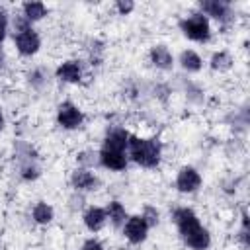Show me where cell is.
<instances>
[{
  "mask_svg": "<svg viewBox=\"0 0 250 250\" xmlns=\"http://www.w3.org/2000/svg\"><path fill=\"white\" fill-rule=\"evenodd\" d=\"M55 76L64 82V84H80L82 78H84V66L80 61L76 59H68V61H62L57 70H55Z\"/></svg>",
  "mask_w": 250,
  "mask_h": 250,
  "instance_id": "52a82bcc",
  "label": "cell"
},
{
  "mask_svg": "<svg viewBox=\"0 0 250 250\" xmlns=\"http://www.w3.org/2000/svg\"><path fill=\"white\" fill-rule=\"evenodd\" d=\"M148 61L158 70H170L174 66V55L166 45H154L148 51Z\"/></svg>",
  "mask_w": 250,
  "mask_h": 250,
  "instance_id": "4fadbf2b",
  "label": "cell"
},
{
  "mask_svg": "<svg viewBox=\"0 0 250 250\" xmlns=\"http://www.w3.org/2000/svg\"><path fill=\"white\" fill-rule=\"evenodd\" d=\"M178 27L180 31L189 39V41H195V43H207L209 37H211V23H209V18L203 16L201 12H193L186 18H182L178 21Z\"/></svg>",
  "mask_w": 250,
  "mask_h": 250,
  "instance_id": "3957f363",
  "label": "cell"
},
{
  "mask_svg": "<svg viewBox=\"0 0 250 250\" xmlns=\"http://www.w3.org/2000/svg\"><path fill=\"white\" fill-rule=\"evenodd\" d=\"M129 156L135 164L143 166V168H156L162 160V143L156 137H137L131 135L129 137Z\"/></svg>",
  "mask_w": 250,
  "mask_h": 250,
  "instance_id": "7a4b0ae2",
  "label": "cell"
},
{
  "mask_svg": "<svg viewBox=\"0 0 250 250\" xmlns=\"http://www.w3.org/2000/svg\"><path fill=\"white\" fill-rule=\"evenodd\" d=\"M199 12L203 16H211L213 20H217L225 27L234 21V10H232V4L229 0H201Z\"/></svg>",
  "mask_w": 250,
  "mask_h": 250,
  "instance_id": "277c9868",
  "label": "cell"
},
{
  "mask_svg": "<svg viewBox=\"0 0 250 250\" xmlns=\"http://www.w3.org/2000/svg\"><path fill=\"white\" fill-rule=\"evenodd\" d=\"M20 176L25 182H35L41 176V168L37 166L35 160H23L21 166H20Z\"/></svg>",
  "mask_w": 250,
  "mask_h": 250,
  "instance_id": "44dd1931",
  "label": "cell"
},
{
  "mask_svg": "<svg viewBox=\"0 0 250 250\" xmlns=\"http://www.w3.org/2000/svg\"><path fill=\"white\" fill-rule=\"evenodd\" d=\"M76 160H78L80 168H88V166H94L98 162V154L94 150H82L76 154Z\"/></svg>",
  "mask_w": 250,
  "mask_h": 250,
  "instance_id": "7402d4cb",
  "label": "cell"
},
{
  "mask_svg": "<svg viewBox=\"0 0 250 250\" xmlns=\"http://www.w3.org/2000/svg\"><path fill=\"white\" fill-rule=\"evenodd\" d=\"M70 184H72V188L76 191H94V189H98L100 180L88 168H76L70 174Z\"/></svg>",
  "mask_w": 250,
  "mask_h": 250,
  "instance_id": "8fae6325",
  "label": "cell"
},
{
  "mask_svg": "<svg viewBox=\"0 0 250 250\" xmlns=\"http://www.w3.org/2000/svg\"><path fill=\"white\" fill-rule=\"evenodd\" d=\"M80 250H104V246H102V242H98V240L90 238V240H86V242L82 244V248H80Z\"/></svg>",
  "mask_w": 250,
  "mask_h": 250,
  "instance_id": "484cf974",
  "label": "cell"
},
{
  "mask_svg": "<svg viewBox=\"0 0 250 250\" xmlns=\"http://www.w3.org/2000/svg\"><path fill=\"white\" fill-rule=\"evenodd\" d=\"M174 223L178 227V232L182 240L191 250H209L211 246V234L201 225L199 217L189 207H178L174 209Z\"/></svg>",
  "mask_w": 250,
  "mask_h": 250,
  "instance_id": "6da1fadb",
  "label": "cell"
},
{
  "mask_svg": "<svg viewBox=\"0 0 250 250\" xmlns=\"http://www.w3.org/2000/svg\"><path fill=\"white\" fill-rule=\"evenodd\" d=\"M234 64V59L229 51H215L211 55V61H209V66L215 70V72H229Z\"/></svg>",
  "mask_w": 250,
  "mask_h": 250,
  "instance_id": "2e32d148",
  "label": "cell"
},
{
  "mask_svg": "<svg viewBox=\"0 0 250 250\" xmlns=\"http://www.w3.org/2000/svg\"><path fill=\"white\" fill-rule=\"evenodd\" d=\"M148 225L146 221L141 217V215H133L125 221L123 225V236L131 242V244H141L146 240V234H148Z\"/></svg>",
  "mask_w": 250,
  "mask_h": 250,
  "instance_id": "ba28073f",
  "label": "cell"
},
{
  "mask_svg": "<svg viewBox=\"0 0 250 250\" xmlns=\"http://www.w3.org/2000/svg\"><path fill=\"white\" fill-rule=\"evenodd\" d=\"M201 188V174L193 166H182L176 176V189L180 193H193Z\"/></svg>",
  "mask_w": 250,
  "mask_h": 250,
  "instance_id": "9c48e42d",
  "label": "cell"
},
{
  "mask_svg": "<svg viewBox=\"0 0 250 250\" xmlns=\"http://www.w3.org/2000/svg\"><path fill=\"white\" fill-rule=\"evenodd\" d=\"M98 162L111 170V172H121L127 168V154L125 152H117V150H107V148H102L98 152Z\"/></svg>",
  "mask_w": 250,
  "mask_h": 250,
  "instance_id": "7c38bea8",
  "label": "cell"
},
{
  "mask_svg": "<svg viewBox=\"0 0 250 250\" xmlns=\"http://www.w3.org/2000/svg\"><path fill=\"white\" fill-rule=\"evenodd\" d=\"M14 47L21 57H33L41 47V37L33 27H27L14 35Z\"/></svg>",
  "mask_w": 250,
  "mask_h": 250,
  "instance_id": "8992f818",
  "label": "cell"
},
{
  "mask_svg": "<svg viewBox=\"0 0 250 250\" xmlns=\"http://www.w3.org/2000/svg\"><path fill=\"white\" fill-rule=\"evenodd\" d=\"M82 221H84V227L90 230V232H98L105 227L107 223V213L104 207H98V205H92L86 209V213L82 215Z\"/></svg>",
  "mask_w": 250,
  "mask_h": 250,
  "instance_id": "5bb4252c",
  "label": "cell"
},
{
  "mask_svg": "<svg viewBox=\"0 0 250 250\" xmlns=\"http://www.w3.org/2000/svg\"><path fill=\"white\" fill-rule=\"evenodd\" d=\"M141 217L146 221V225H148V227H156V225H158V211H156L152 205H146V207L143 209Z\"/></svg>",
  "mask_w": 250,
  "mask_h": 250,
  "instance_id": "603a6c76",
  "label": "cell"
},
{
  "mask_svg": "<svg viewBox=\"0 0 250 250\" xmlns=\"http://www.w3.org/2000/svg\"><path fill=\"white\" fill-rule=\"evenodd\" d=\"M84 123V113L82 109L72 104V102H62L57 107V125L64 131H74L80 129Z\"/></svg>",
  "mask_w": 250,
  "mask_h": 250,
  "instance_id": "5b68a950",
  "label": "cell"
},
{
  "mask_svg": "<svg viewBox=\"0 0 250 250\" xmlns=\"http://www.w3.org/2000/svg\"><path fill=\"white\" fill-rule=\"evenodd\" d=\"M47 78H49V72H47L43 66H35V68H31V70L27 72V82H29V84H31L35 90L45 88Z\"/></svg>",
  "mask_w": 250,
  "mask_h": 250,
  "instance_id": "ffe728a7",
  "label": "cell"
},
{
  "mask_svg": "<svg viewBox=\"0 0 250 250\" xmlns=\"http://www.w3.org/2000/svg\"><path fill=\"white\" fill-rule=\"evenodd\" d=\"M115 10H117L119 16H129L135 10V2H131V0H117L115 2Z\"/></svg>",
  "mask_w": 250,
  "mask_h": 250,
  "instance_id": "cb8c5ba5",
  "label": "cell"
},
{
  "mask_svg": "<svg viewBox=\"0 0 250 250\" xmlns=\"http://www.w3.org/2000/svg\"><path fill=\"white\" fill-rule=\"evenodd\" d=\"M4 125H6V119H4V113L0 111V131L4 129Z\"/></svg>",
  "mask_w": 250,
  "mask_h": 250,
  "instance_id": "4316f807",
  "label": "cell"
},
{
  "mask_svg": "<svg viewBox=\"0 0 250 250\" xmlns=\"http://www.w3.org/2000/svg\"><path fill=\"white\" fill-rule=\"evenodd\" d=\"M129 137L131 133L123 127H113L107 131V135L104 137V145L102 148H107V150H117V152H127V146H129Z\"/></svg>",
  "mask_w": 250,
  "mask_h": 250,
  "instance_id": "30bf717a",
  "label": "cell"
},
{
  "mask_svg": "<svg viewBox=\"0 0 250 250\" xmlns=\"http://www.w3.org/2000/svg\"><path fill=\"white\" fill-rule=\"evenodd\" d=\"M105 213H107V219L111 221L113 227H123L125 221L129 219V217H127V209H125V205H123L121 201H117V199H113V201L107 203Z\"/></svg>",
  "mask_w": 250,
  "mask_h": 250,
  "instance_id": "e0dca14e",
  "label": "cell"
},
{
  "mask_svg": "<svg viewBox=\"0 0 250 250\" xmlns=\"http://www.w3.org/2000/svg\"><path fill=\"white\" fill-rule=\"evenodd\" d=\"M4 61H6V57H4V53H2V49H0V68L4 66Z\"/></svg>",
  "mask_w": 250,
  "mask_h": 250,
  "instance_id": "83f0119b",
  "label": "cell"
},
{
  "mask_svg": "<svg viewBox=\"0 0 250 250\" xmlns=\"http://www.w3.org/2000/svg\"><path fill=\"white\" fill-rule=\"evenodd\" d=\"M8 12H6V8L4 6H0V45H2V41L6 39V33H8Z\"/></svg>",
  "mask_w": 250,
  "mask_h": 250,
  "instance_id": "d4e9b609",
  "label": "cell"
},
{
  "mask_svg": "<svg viewBox=\"0 0 250 250\" xmlns=\"http://www.w3.org/2000/svg\"><path fill=\"white\" fill-rule=\"evenodd\" d=\"M31 219L37 225H49L55 219V209L47 201H37L31 209Z\"/></svg>",
  "mask_w": 250,
  "mask_h": 250,
  "instance_id": "d6986e66",
  "label": "cell"
},
{
  "mask_svg": "<svg viewBox=\"0 0 250 250\" xmlns=\"http://www.w3.org/2000/svg\"><path fill=\"white\" fill-rule=\"evenodd\" d=\"M180 66L186 70V72H199L201 66H203V59L191 51V49H184L180 53Z\"/></svg>",
  "mask_w": 250,
  "mask_h": 250,
  "instance_id": "ac0fdd59",
  "label": "cell"
},
{
  "mask_svg": "<svg viewBox=\"0 0 250 250\" xmlns=\"http://www.w3.org/2000/svg\"><path fill=\"white\" fill-rule=\"evenodd\" d=\"M49 14V8L43 4V2H35V0H31V2H23L21 4V16L31 23V21H39V20H43L45 16Z\"/></svg>",
  "mask_w": 250,
  "mask_h": 250,
  "instance_id": "9a60e30c",
  "label": "cell"
}]
</instances>
